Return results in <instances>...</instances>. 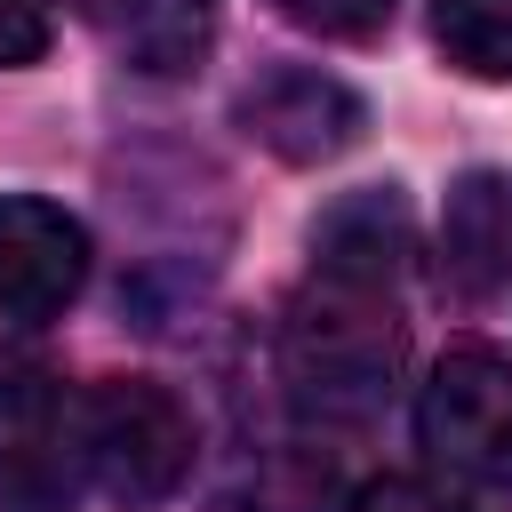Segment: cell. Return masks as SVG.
Wrapping results in <instances>:
<instances>
[{"label": "cell", "mask_w": 512, "mask_h": 512, "mask_svg": "<svg viewBox=\"0 0 512 512\" xmlns=\"http://www.w3.org/2000/svg\"><path fill=\"white\" fill-rule=\"evenodd\" d=\"M416 440L440 472L504 488L512 480V360L488 344H448L416 392Z\"/></svg>", "instance_id": "3"}, {"label": "cell", "mask_w": 512, "mask_h": 512, "mask_svg": "<svg viewBox=\"0 0 512 512\" xmlns=\"http://www.w3.org/2000/svg\"><path fill=\"white\" fill-rule=\"evenodd\" d=\"M440 248H448V280H456L464 296L504 288V272H512V200H504L496 176H464V184L448 192Z\"/></svg>", "instance_id": "9"}, {"label": "cell", "mask_w": 512, "mask_h": 512, "mask_svg": "<svg viewBox=\"0 0 512 512\" xmlns=\"http://www.w3.org/2000/svg\"><path fill=\"white\" fill-rule=\"evenodd\" d=\"M432 40L472 80H512V0H432Z\"/></svg>", "instance_id": "10"}, {"label": "cell", "mask_w": 512, "mask_h": 512, "mask_svg": "<svg viewBox=\"0 0 512 512\" xmlns=\"http://www.w3.org/2000/svg\"><path fill=\"white\" fill-rule=\"evenodd\" d=\"M48 56V0H0V72Z\"/></svg>", "instance_id": "13"}, {"label": "cell", "mask_w": 512, "mask_h": 512, "mask_svg": "<svg viewBox=\"0 0 512 512\" xmlns=\"http://www.w3.org/2000/svg\"><path fill=\"white\" fill-rule=\"evenodd\" d=\"M408 248H416V232H408V200L392 184H360L312 224V272H336V280L400 288Z\"/></svg>", "instance_id": "7"}, {"label": "cell", "mask_w": 512, "mask_h": 512, "mask_svg": "<svg viewBox=\"0 0 512 512\" xmlns=\"http://www.w3.org/2000/svg\"><path fill=\"white\" fill-rule=\"evenodd\" d=\"M400 360H408V320H400L392 288L312 272V288L280 320V384L320 424L376 416L400 384Z\"/></svg>", "instance_id": "1"}, {"label": "cell", "mask_w": 512, "mask_h": 512, "mask_svg": "<svg viewBox=\"0 0 512 512\" xmlns=\"http://www.w3.org/2000/svg\"><path fill=\"white\" fill-rule=\"evenodd\" d=\"M72 448H80V464L112 496L152 504V496H168L192 472L200 432H192V408L168 384H152V376H104V384H88L72 400Z\"/></svg>", "instance_id": "2"}, {"label": "cell", "mask_w": 512, "mask_h": 512, "mask_svg": "<svg viewBox=\"0 0 512 512\" xmlns=\"http://www.w3.org/2000/svg\"><path fill=\"white\" fill-rule=\"evenodd\" d=\"M232 112H240V128H248L272 160H296V168L352 152L360 128H368V104H360L336 72H320V64H272V72H256Z\"/></svg>", "instance_id": "4"}, {"label": "cell", "mask_w": 512, "mask_h": 512, "mask_svg": "<svg viewBox=\"0 0 512 512\" xmlns=\"http://www.w3.org/2000/svg\"><path fill=\"white\" fill-rule=\"evenodd\" d=\"M296 32H320V40H368V32H384V16H392V0H272Z\"/></svg>", "instance_id": "11"}, {"label": "cell", "mask_w": 512, "mask_h": 512, "mask_svg": "<svg viewBox=\"0 0 512 512\" xmlns=\"http://www.w3.org/2000/svg\"><path fill=\"white\" fill-rule=\"evenodd\" d=\"M104 32L128 56V72L184 80L216 48V0H112L104 8Z\"/></svg>", "instance_id": "8"}, {"label": "cell", "mask_w": 512, "mask_h": 512, "mask_svg": "<svg viewBox=\"0 0 512 512\" xmlns=\"http://www.w3.org/2000/svg\"><path fill=\"white\" fill-rule=\"evenodd\" d=\"M344 512H464L448 488H432V480H416V472H384V480H368Z\"/></svg>", "instance_id": "12"}, {"label": "cell", "mask_w": 512, "mask_h": 512, "mask_svg": "<svg viewBox=\"0 0 512 512\" xmlns=\"http://www.w3.org/2000/svg\"><path fill=\"white\" fill-rule=\"evenodd\" d=\"M72 400L40 376L0 384V512H56L72 496Z\"/></svg>", "instance_id": "6"}, {"label": "cell", "mask_w": 512, "mask_h": 512, "mask_svg": "<svg viewBox=\"0 0 512 512\" xmlns=\"http://www.w3.org/2000/svg\"><path fill=\"white\" fill-rule=\"evenodd\" d=\"M88 280V232L56 200L8 192L0 200V312L8 320H56Z\"/></svg>", "instance_id": "5"}]
</instances>
